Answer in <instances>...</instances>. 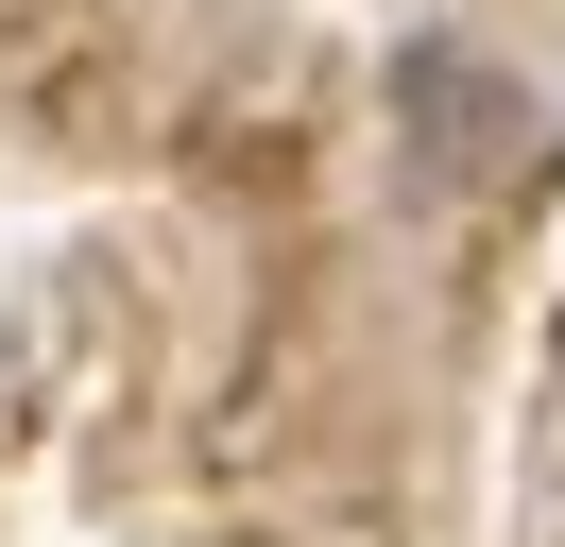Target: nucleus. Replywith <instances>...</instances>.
I'll list each match as a JSON object with an SVG mask.
<instances>
[{
    "label": "nucleus",
    "instance_id": "nucleus-1",
    "mask_svg": "<svg viewBox=\"0 0 565 547\" xmlns=\"http://www.w3.org/2000/svg\"><path fill=\"white\" fill-rule=\"evenodd\" d=\"M394 137H412V171H428V189H480V171H514L531 103H514V68H497V52L412 34V52H394Z\"/></svg>",
    "mask_w": 565,
    "mask_h": 547
}]
</instances>
